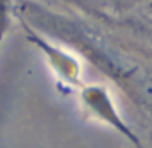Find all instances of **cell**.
<instances>
[{
    "label": "cell",
    "mask_w": 152,
    "mask_h": 148,
    "mask_svg": "<svg viewBox=\"0 0 152 148\" xmlns=\"http://www.w3.org/2000/svg\"><path fill=\"white\" fill-rule=\"evenodd\" d=\"M81 96H83V104H84V107H86L88 112H91L95 118H99V120L113 125L120 134H124V137L131 139L138 148H141L138 137L127 127V123L120 118V114H118L113 100L109 98V93L104 88H100V86H88V88L83 89Z\"/></svg>",
    "instance_id": "obj_1"
},
{
    "label": "cell",
    "mask_w": 152,
    "mask_h": 148,
    "mask_svg": "<svg viewBox=\"0 0 152 148\" xmlns=\"http://www.w3.org/2000/svg\"><path fill=\"white\" fill-rule=\"evenodd\" d=\"M25 29H27L29 39H31L36 46H39V48L43 50L45 57L50 61V64L54 66V70L59 73V75H61L66 82H70V84H79V77H81V66H79V62L75 61L72 55H68L66 52H63V50L52 46L47 39H43L41 36H38V32H34L29 25H25Z\"/></svg>",
    "instance_id": "obj_2"
},
{
    "label": "cell",
    "mask_w": 152,
    "mask_h": 148,
    "mask_svg": "<svg viewBox=\"0 0 152 148\" xmlns=\"http://www.w3.org/2000/svg\"><path fill=\"white\" fill-rule=\"evenodd\" d=\"M13 13H15V0H0V45L6 38V32L9 30Z\"/></svg>",
    "instance_id": "obj_3"
},
{
    "label": "cell",
    "mask_w": 152,
    "mask_h": 148,
    "mask_svg": "<svg viewBox=\"0 0 152 148\" xmlns=\"http://www.w3.org/2000/svg\"><path fill=\"white\" fill-rule=\"evenodd\" d=\"M122 2H125V4H136V2H140V0H122Z\"/></svg>",
    "instance_id": "obj_4"
},
{
    "label": "cell",
    "mask_w": 152,
    "mask_h": 148,
    "mask_svg": "<svg viewBox=\"0 0 152 148\" xmlns=\"http://www.w3.org/2000/svg\"><path fill=\"white\" fill-rule=\"evenodd\" d=\"M148 6H150V9H152V0H150V4H148Z\"/></svg>",
    "instance_id": "obj_5"
}]
</instances>
